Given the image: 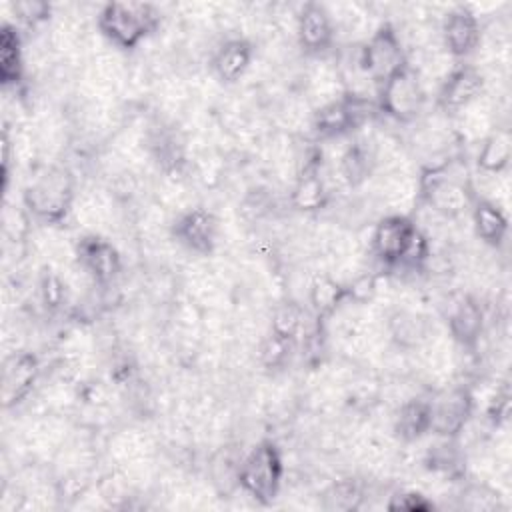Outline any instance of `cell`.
I'll return each mask as SVG.
<instances>
[{
  "mask_svg": "<svg viewBox=\"0 0 512 512\" xmlns=\"http://www.w3.org/2000/svg\"><path fill=\"white\" fill-rule=\"evenodd\" d=\"M372 256L390 268H422L432 256L430 238L418 228L410 214H384L370 232Z\"/></svg>",
  "mask_w": 512,
  "mask_h": 512,
  "instance_id": "obj_1",
  "label": "cell"
},
{
  "mask_svg": "<svg viewBox=\"0 0 512 512\" xmlns=\"http://www.w3.org/2000/svg\"><path fill=\"white\" fill-rule=\"evenodd\" d=\"M76 198V180L66 166H50L38 172L22 192L26 214L44 226L64 224L74 212Z\"/></svg>",
  "mask_w": 512,
  "mask_h": 512,
  "instance_id": "obj_2",
  "label": "cell"
},
{
  "mask_svg": "<svg viewBox=\"0 0 512 512\" xmlns=\"http://www.w3.org/2000/svg\"><path fill=\"white\" fill-rule=\"evenodd\" d=\"M162 22V12L150 2H108L96 14L102 38L118 50H134L150 38Z\"/></svg>",
  "mask_w": 512,
  "mask_h": 512,
  "instance_id": "obj_3",
  "label": "cell"
},
{
  "mask_svg": "<svg viewBox=\"0 0 512 512\" xmlns=\"http://www.w3.org/2000/svg\"><path fill=\"white\" fill-rule=\"evenodd\" d=\"M470 176L454 172L450 160L428 164L418 172V204L444 220L460 218L472 206Z\"/></svg>",
  "mask_w": 512,
  "mask_h": 512,
  "instance_id": "obj_4",
  "label": "cell"
},
{
  "mask_svg": "<svg viewBox=\"0 0 512 512\" xmlns=\"http://www.w3.org/2000/svg\"><path fill=\"white\" fill-rule=\"evenodd\" d=\"M284 480V458L276 442H256L240 460L238 466V488L266 506L272 504L282 488Z\"/></svg>",
  "mask_w": 512,
  "mask_h": 512,
  "instance_id": "obj_5",
  "label": "cell"
},
{
  "mask_svg": "<svg viewBox=\"0 0 512 512\" xmlns=\"http://www.w3.org/2000/svg\"><path fill=\"white\" fill-rule=\"evenodd\" d=\"M354 64L366 80L378 86L402 70L408 64V54L398 28L390 22H380L370 36L362 40Z\"/></svg>",
  "mask_w": 512,
  "mask_h": 512,
  "instance_id": "obj_6",
  "label": "cell"
},
{
  "mask_svg": "<svg viewBox=\"0 0 512 512\" xmlns=\"http://www.w3.org/2000/svg\"><path fill=\"white\" fill-rule=\"evenodd\" d=\"M372 100L362 94L344 92L340 98L312 110L310 126L322 140H334L362 128L372 116Z\"/></svg>",
  "mask_w": 512,
  "mask_h": 512,
  "instance_id": "obj_7",
  "label": "cell"
},
{
  "mask_svg": "<svg viewBox=\"0 0 512 512\" xmlns=\"http://www.w3.org/2000/svg\"><path fill=\"white\" fill-rule=\"evenodd\" d=\"M426 104V88L420 76L406 64L378 90V108L396 122H412Z\"/></svg>",
  "mask_w": 512,
  "mask_h": 512,
  "instance_id": "obj_8",
  "label": "cell"
},
{
  "mask_svg": "<svg viewBox=\"0 0 512 512\" xmlns=\"http://www.w3.org/2000/svg\"><path fill=\"white\" fill-rule=\"evenodd\" d=\"M474 412V396L466 386H444L430 398V432L440 438H458Z\"/></svg>",
  "mask_w": 512,
  "mask_h": 512,
  "instance_id": "obj_9",
  "label": "cell"
},
{
  "mask_svg": "<svg viewBox=\"0 0 512 512\" xmlns=\"http://www.w3.org/2000/svg\"><path fill=\"white\" fill-rule=\"evenodd\" d=\"M170 234L184 250L196 256H210L220 240V220L204 206H190L178 212Z\"/></svg>",
  "mask_w": 512,
  "mask_h": 512,
  "instance_id": "obj_10",
  "label": "cell"
},
{
  "mask_svg": "<svg viewBox=\"0 0 512 512\" xmlns=\"http://www.w3.org/2000/svg\"><path fill=\"white\" fill-rule=\"evenodd\" d=\"M74 256L80 272L98 286L112 284L122 272V256L118 248L102 234L88 232L78 238Z\"/></svg>",
  "mask_w": 512,
  "mask_h": 512,
  "instance_id": "obj_11",
  "label": "cell"
},
{
  "mask_svg": "<svg viewBox=\"0 0 512 512\" xmlns=\"http://www.w3.org/2000/svg\"><path fill=\"white\" fill-rule=\"evenodd\" d=\"M482 44V24L478 14L464 4L452 6L440 22V46L450 58H468Z\"/></svg>",
  "mask_w": 512,
  "mask_h": 512,
  "instance_id": "obj_12",
  "label": "cell"
},
{
  "mask_svg": "<svg viewBox=\"0 0 512 512\" xmlns=\"http://www.w3.org/2000/svg\"><path fill=\"white\" fill-rule=\"evenodd\" d=\"M486 78L474 64H456L438 84L436 102L440 112L458 114L484 96Z\"/></svg>",
  "mask_w": 512,
  "mask_h": 512,
  "instance_id": "obj_13",
  "label": "cell"
},
{
  "mask_svg": "<svg viewBox=\"0 0 512 512\" xmlns=\"http://www.w3.org/2000/svg\"><path fill=\"white\" fill-rule=\"evenodd\" d=\"M294 34L308 56L320 58L326 54L336 42V26L328 6L320 2H306L296 12Z\"/></svg>",
  "mask_w": 512,
  "mask_h": 512,
  "instance_id": "obj_14",
  "label": "cell"
},
{
  "mask_svg": "<svg viewBox=\"0 0 512 512\" xmlns=\"http://www.w3.org/2000/svg\"><path fill=\"white\" fill-rule=\"evenodd\" d=\"M384 330L388 340L402 352H414L420 346H424L432 334L434 326L432 320L410 306H398L394 308L384 322Z\"/></svg>",
  "mask_w": 512,
  "mask_h": 512,
  "instance_id": "obj_15",
  "label": "cell"
},
{
  "mask_svg": "<svg viewBox=\"0 0 512 512\" xmlns=\"http://www.w3.org/2000/svg\"><path fill=\"white\" fill-rule=\"evenodd\" d=\"M40 376V362L32 352H12L2 368L4 408H12L28 398Z\"/></svg>",
  "mask_w": 512,
  "mask_h": 512,
  "instance_id": "obj_16",
  "label": "cell"
},
{
  "mask_svg": "<svg viewBox=\"0 0 512 512\" xmlns=\"http://www.w3.org/2000/svg\"><path fill=\"white\" fill-rule=\"evenodd\" d=\"M254 54V44L246 36L226 38L210 58L212 72L220 82L236 84L248 74L254 62Z\"/></svg>",
  "mask_w": 512,
  "mask_h": 512,
  "instance_id": "obj_17",
  "label": "cell"
},
{
  "mask_svg": "<svg viewBox=\"0 0 512 512\" xmlns=\"http://www.w3.org/2000/svg\"><path fill=\"white\" fill-rule=\"evenodd\" d=\"M446 324L454 344L462 348H474L484 332V310L476 298L462 294L450 306Z\"/></svg>",
  "mask_w": 512,
  "mask_h": 512,
  "instance_id": "obj_18",
  "label": "cell"
},
{
  "mask_svg": "<svg viewBox=\"0 0 512 512\" xmlns=\"http://www.w3.org/2000/svg\"><path fill=\"white\" fill-rule=\"evenodd\" d=\"M328 200H330V190L320 172V162L314 160L304 164L290 190L292 208H296L298 212L310 214L326 208Z\"/></svg>",
  "mask_w": 512,
  "mask_h": 512,
  "instance_id": "obj_19",
  "label": "cell"
},
{
  "mask_svg": "<svg viewBox=\"0 0 512 512\" xmlns=\"http://www.w3.org/2000/svg\"><path fill=\"white\" fill-rule=\"evenodd\" d=\"M430 398L408 396L396 408L392 420V432L400 442H418L430 434Z\"/></svg>",
  "mask_w": 512,
  "mask_h": 512,
  "instance_id": "obj_20",
  "label": "cell"
},
{
  "mask_svg": "<svg viewBox=\"0 0 512 512\" xmlns=\"http://www.w3.org/2000/svg\"><path fill=\"white\" fill-rule=\"evenodd\" d=\"M306 298L314 316L318 320H324V318H332L350 300V290L342 280H338L330 272H324V274H318L308 284Z\"/></svg>",
  "mask_w": 512,
  "mask_h": 512,
  "instance_id": "obj_21",
  "label": "cell"
},
{
  "mask_svg": "<svg viewBox=\"0 0 512 512\" xmlns=\"http://www.w3.org/2000/svg\"><path fill=\"white\" fill-rule=\"evenodd\" d=\"M338 176L350 188L362 186L370 176L376 174V154L372 140H354L344 148L338 158Z\"/></svg>",
  "mask_w": 512,
  "mask_h": 512,
  "instance_id": "obj_22",
  "label": "cell"
},
{
  "mask_svg": "<svg viewBox=\"0 0 512 512\" xmlns=\"http://www.w3.org/2000/svg\"><path fill=\"white\" fill-rule=\"evenodd\" d=\"M472 228L476 236L490 248H500L508 236V218L504 208L482 198H474L470 206Z\"/></svg>",
  "mask_w": 512,
  "mask_h": 512,
  "instance_id": "obj_23",
  "label": "cell"
},
{
  "mask_svg": "<svg viewBox=\"0 0 512 512\" xmlns=\"http://www.w3.org/2000/svg\"><path fill=\"white\" fill-rule=\"evenodd\" d=\"M26 70L22 36L16 24L4 22L0 28V82L4 88H16Z\"/></svg>",
  "mask_w": 512,
  "mask_h": 512,
  "instance_id": "obj_24",
  "label": "cell"
},
{
  "mask_svg": "<svg viewBox=\"0 0 512 512\" xmlns=\"http://www.w3.org/2000/svg\"><path fill=\"white\" fill-rule=\"evenodd\" d=\"M512 158V138L506 128H492L478 146L476 166L480 172L504 174Z\"/></svg>",
  "mask_w": 512,
  "mask_h": 512,
  "instance_id": "obj_25",
  "label": "cell"
},
{
  "mask_svg": "<svg viewBox=\"0 0 512 512\" xmlns=\"http://www.w3.org/2000/svg\"><path fill=\"white\" fill-rule=\"evenodd\" d=\"M494 108L490 104H486L482 98H478L476 102H472L470 106H466L464 110H460L456 116L458 120V128H462V134H466L468 138H484L494 126Z\"/></svg>",
  "mask_w": 512,
  "mask_h": 512,
  "instance_id": "obj_26",
  "label": "cell"
},
{
  "mask_svg": "<svg viewBox=\"0 0 512 512\" xmlns=\"http://www.w3.org/2000/svg\"><path fill=\"white\" fill-rule=\"evenodd\" d=\"M302 326H304L302 306L296 304L294 300H284V302L276 304V308L272 310V320H270L268 332L294 342L296 336L300 334Z\"/></svg>",
  "mask_w": 512,
  "mask_h": 512,
  "instance_id": "obj_27",
  "label": "cell"
},
{
  "mask_svg": "<svg viewBox=\"0 0 512 512\" xmlns=\"http://www.w3.org/2000/svg\"><path fill=\"white\" fill-rule=\"evenodd\" d=\"M362 486L354 478L338 480L324 496L328 510H356L362 502Z\"/></svg>",
  "mask_w": 512,
  "mask_h": 512,
  "instance_id": "obj_28",
  "label": "cell"
},
{
  "mask_svg": "<svg viewBox=\"0 0 512 512\" xmlns=\"http://www.w3.org/2000/svg\"><path fill=\"white\" fill-rule=\"evenodd\" d=\"M292 346H294L292 340H286V338H280V336L268 332L260 340L258 358H260L262 366H266V368H282L290 358Z\"/></svg>",
  "mask_w": 512,
  "mask_h": 512,
  "instance_id": "obj_29",
  "label": "cell"
},
{
  "mask_svg": "<svg viewBox=\"0 0 512 512\" xmlns=\"http://www.w3.org/2000/svg\"><path fill=\"white\" fill-rule=\"evenodd\" d=\"M12 12L16 16V22H20L26 28H36L52 18V6L48 2H40V0L14 2Z\"/></svg>",
  "mask_w": 512,
  "mask_h": 512,
  "instance_id": "obj_30",
  "label": "cell"
},
{
  "mask_svg": "<svg viewBox=\"0 0 512 512\" xmlns=\"http://www.w3.org/2000/svg\"><path fill=\"white\" fill-rule=\"evenodd\" d=\"M40 298L48 310H56L62 306V302L66 298V286L56 272H52V270L44 272V276L40 280Z\"/></svg>",
  "mask_w": 512,
  "mask_h": 512,
  "instance_id": "obj_31",
  "label": "cell"
},
{
  "mask_svg": "<svg viewBox=\"0 0 512 512\" xmlns=\"http://www.w3.org/2000/svg\"><path fill=\"white\" fill-rule=\"evenodd\" d=\"M468 502L464 504L470 510H494L498 506V492L488 484H474L466 492Z\"/></svg>",
  "mask_w": 512,
  "mask_h": 512,
  "instance_id": "obj_32",
  "label": "cell"
},
{
  "mask_svg": "<svg viewBox=\"0 0 512 512\" xmlns=\"http://www.w3.org/2000/svg\"><path fill=\"white\" fill-rule=\"evenodd\" d=\"M390 510H430L434 508L432 500H428L424 494L416 490H406V492H396L390 496V502L386 504Z\"/></svg>",
  "mask_w": 512,
  "mask_h": 512,
  "instance_id": "obj_33",
  "label": "cell"
}]
</instances>
